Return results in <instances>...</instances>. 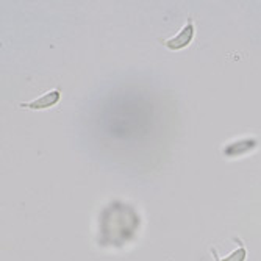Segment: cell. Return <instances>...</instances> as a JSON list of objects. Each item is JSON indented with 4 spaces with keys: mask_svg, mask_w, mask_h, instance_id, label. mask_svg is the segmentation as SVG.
Listing matches in <instances>:
<instances>
[{
    "mask_svg": "<svg viewBox=\"0 0 261 261\" xmlns=\"http://www.w3.org/2000/svg\"><path fill=\"white\" fill-rule=\"evenodd\" d=\"M194 35H196V25H194V19L193 17H188V22L186 25L181 29L180 33H177L175 36H172L171 39H161V42L166 45V49L169 50H181L185 47H188L189 44L193 42L194 39Z\"/></svg>",
    "mask_w": 261,
    "mask_h": 261,
    "instance_id": "obj_1",
    "label": "cell"
},
{
    "mask_svg": "<svg viewBox=\"0 0 261 261\" xmlns=\"http://www.w3.org/2000/svg\"><path fill=\"white\" fill-rule=\"evenodd\" d=\"M61 100V92L60 89H52L49 92L42 94L41 97H36L35 100L29 102V103H20V108H29V110H47V108H52L55 107L58 102Z\"/></svg>",
    "mask_w": 261,
    "mask_h": 261,
    "instance_id": "obj_2",
    "label": "cell"
},
{
    "mask_svg": "<svg viewBox=\"0 0 261 261\" xmlns=\"http://www.w3.org/2000/svg\"><path fill=\"white\" fill-rule=\"evenodd\" d=\"M234 241L240 244V247L236 249L233 253H230L228 256H225V258H218L216 252H215V250H211V252H213V255H215V258H216V261H246L247 250H246V246H244V243H243L241 240H238V238H234Z\"/></svg>",
    "mask_w": 261,
    "mask_h": 261,
    "instance_id": "obj_3",
    "label": "cell"
}]
</instances>
